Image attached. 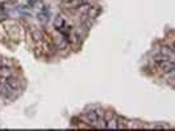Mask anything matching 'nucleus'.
I'll return each mask as SVG.
<instances>
[{"label": "nucleus", "mask_w": 175, "mask_h": 131, "mask_svg": "<svg viewBox=\"0 0 175 131\" xmlns=\"http://www.w3.org/2000/svg\"><path fill=\"white\" fill-rule=\"evenodd\" d=\"M0 76L4 77V79L12 76V68L11 67H7V66H1L0 67Z\"/></svg>", "instance_id": "obj_3"}, {"label": "nucleus", "mask_w": 175, "mask_h": 131, "mask_svg": "<svg viewBox=\"0 0 175 131\" xmlns=\"http://www.w3.org/2000/svg\"><path fill=\"white\" fill-rule=\"evenodd\" d=\"M159 67H161V68L165 71V74H166V72H169V71H172V70H175L174 62H171V60H169V59L162 60V62L159 63Z\"/></svg>", "instance_id": "obj_1"}, {"label": "nucleus", "mask_w": 175, "mask_h": 131, "mask_svg": "<svg viewBox=\"0 0 175 131\" xmlns=\"http://www.w3.org/2000/svg\"><path fill=\"white\" fill-rule=\"evenodd\" d=\"M67 1H70V0H63V3H67Z\"/></svg>", "instance_id": "obj_6"}, {"label": "nucleus", "mask_w": 175, "mask_h": 131, "mask_svg": "<svg viewBox=\"0 0 175 131\" xmlns=\"http://www.w3.org/2000/svg\"><path fill=\"white\" fill-rule=\"evenodd\" d=\"M63 25H65L63 18L62 17H57V20H55V28H62Z\"/></svg>", "instance_id": "obj_5"}, {"label": "nucleus", "mask_w": 175, "mask_h": 131, "mask_svg": "<svg viewBox=\"0 0 175 131\" xmlns=\"http://www.w3.org/2000/svg\"><path fill=\"white\" fill-rule=\"evenodd\" d=\"M42 37H43V34H42V31H41L40 29H37V28L32 29V38H33L34 41H41Z\"/></svg>", "instance_id": "obj_4"}, {"label": "nucleus", "mask_w": 175, "mask_h": 131, "mask_svg": "<svg viewBox=\"0 0 175 131\" xmlns=\"http://www.w3.org/2000/svg\"><path fill=\"white\" fill-rule=\"evenodd\" d=\"M1 66H3V64H1V62H0V67H1Z\"/></svg>", "instance_id": "obj_7"}, {"label": "nucleus", "mask_w": 175, "mask_h": 131, "mask_svg": "<svg viewBox=\"0 0 175 131\" xmlns=\"http://www.w3.org/2000/svg\"><path fill=\"white\" fill-rule=\"evenodd\" d=\"M86 3V0H70L67 3H63L66 8H71V9H76L78 7H81L82 4Z\"/></svg>", "instance_id": "obj_2"}]
</instances>
